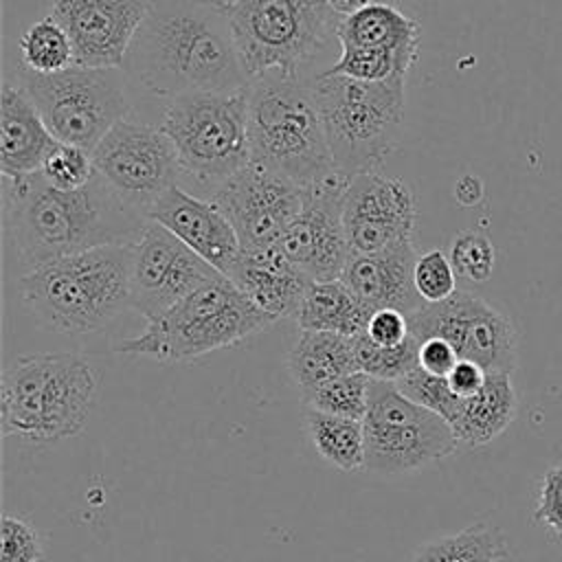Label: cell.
I'll use <instances>...</instances> for the list:
<instances>
[{"label": "cell", "mask_w": 562, "mask_h": 562, "mask_svg": "<svg viewBox=\"0 0 562 562\" xmlns=\"http://www.w3.org/2000/svg\"><path fill=\"white\" fill-rule=\"evenodd\" d=\"M417 257L413 239L378 252H351L340 281L373 312L400 310L411 314L424 305L413 281Z\"/></svg>", "instance_id": "cell-20"}, {"label": "cell", "mask_w": 562, "mask_h": 562, "mask_svg": "<svg viewBox=\"0 0 562 562\" xmlns=\"http://www.w3.org/2000/svg\"><path fill=\"white\" fill-rule=\"evenodd\" d=\"M336 40L351 46L395 50L411 61H417L419 22L393 4L371 2L369 7L338 20Z\"/></svg>", "instance_id": "cell-24"}, {"label": "cell", "mask_w": 562, "mask_h": 562, "mask_svg": "<svg viewBox=\"0 0 562 562\" xmlns=\"http://www.w3.org/2000/svg\"><path fill=\"white\" fill-rule=\"evenodd\" d=\"M413 64L415 61L395 50L340 44V59L325 70V75H342L358 81H384L400 75L406 77Z\"/></svg>", "instance_id": "cell-32"}, {"label": "cell", "mask_w": 562, "mask_h": 562, "mask_svg": "<svg viewBox=\"0 0 562 562\" xmlns=\"http://www.w3.org/2000/svg\"><path fill=\"white\" fill-rule=\"evenodd\" d=\"M20 53H22V66L42 75L61 72L75 66L72 44L66 31L61 29V24L53 15H46L33 22L22 33Z\"/></svg>", "instance_id": "cell-29"}, {"label": "cell", "mask_w": 562, "mask_h": 562, "mask_svg": "<svg viewBox=\"0 0 562 562\" xmlns=\"http://www.w3.org/2000/svg\"><path fill=\"white\" fill-rule=\"evenodd\" d=\"M364 424V470L406 474L446 459L459 446L450 424L408 400L395 382L371 380Z\"/></svg>", "instance_id": "cell-11"}, {"label": "cell", "mask_w": 562, "mask_h": 562, "mask_svg": "<svg viewBox=\"0 0 562 562\" xmlns=\"http://www.w3.org/2000/svg\"><path fill=\"white\" fill-rule=\"evenodd\" d=\"M250 83L231 92H193L169 99L160 130L173 143L182 173L215 189L250 162Z\"/></svg>", "instance_id": "cell-9"}, {"label": "cell", "mask_w": 562, "mask_h": 562, "mask_svg": "<svg viewBox=\"0 0 562 562\" xmlns=\"http://www.w3.org/2000/svg\"><path fill=\"white\" fill-rule=\"evenodd\" d=\"M347 184L349 178L336 171L305 187L303 206L279 241L285 257L310 281L340 279L351 257L342 224V195Z\"/></svg>", "instance_id": "cell-16"}, {"label": "cell", "mask_w": 562, "mask_h": 562, "mask_svg": "<svg viewBox=\"0 0 562 562\" xmlns=\"http://www.w3.org/2000/svg\"><path fill=\"white\" fill-rule=\"evenodd\" d=\"M373 310L340 279L312 281L296 310V325L307 331H331L356 338L367 331Z\"/></svg>", "instance_id": "cell-25"}, {"label": "cell", "mask_w": 562, "mask_h": 562, "mask_svg": "<svg viewBox=\"0 0 562 562\" xmlns=\"http://www.w3.org/2000/svg\"><path fill=\"white\" fill-rule=\"evenodd\" d=\"M450 263L454 272L468 281H487L494 270V246L487 235L479 231H461L454 235L450 250Z\"/></svg>", "instance_id": "cell-35"}, {"label": "cell", "mask_w": 562, "mask_h": 562, "mask_svg": "<svg viewBox=\"0 0 562 562\" xmlns=\"http://www.w3.org/2000/svg\"><path fill=\"white\" fill-rule=\"evenodd\" d=\"M209 2H213V4H220V7L228 9V7H231V4H235L237 0H209Z\"/></svg>", "instance_id": "cell-44"}, {"label": "cell", "mask_w": 562, "mask_h": 562, "mask_svg": "<svg viewBox=\"0 0 562 562\" xmlns=\"http://www.w3.org/2000/svg\"><path fill=\"white\" fill-rule=\"evenodd\" d=\"M310 86L336 171L347 178L378 171L400 143L406 77L358 81L321 72Z\"/></svg>", "instance_id": "cell-6"}, {"label": "cell", "mask_w": 562, "mask_h": 562, "mask_svg": "<svg viewBox=\"0 0 562 562\" xmlns=\"http://www.w3.org/2000/svg\"><path fill=\"white\" fill-rule=\"evenodd\" d=\"M97 375L77 353H29L2 373L0 426L4 437L50 443L77 435L92 411Z\"/></svg>", "instance_id": "cell-4"}, {"label": "cell", "mask_w": 562, "mask_h": 562, "mask_svg": "<svg viewBox=\"0 0 562 562\" xmlns=\"http://www.w3.org/2000/svg\"><path fill=\"white\" fill-rule=\"evenodd\" d=\"M40 171L57 189H81L97 173L92 154L66 143H57L48 151Z\"/></svg>", "instance_id": "cell-34"}, {"label": "cell", "mask_w": 562, "mask_h": 562, "mask_svg": "<svg viewBox=\"0 0 562 562\" xmlns=\"http://www.w3.org/2000/svg\"><path fill=\"white\" fill-rule=\"evenodd\" d=\"M507 555L505 533L498 527L476 522L424 542L411 562H501Z\"/></svg>", "instance_id": "cell-28"}, {"label": "cell", "mask_w": 562, "mask_h": 562, "mask_svg": "<svg viewBox=\"0 0 562 562\" xmlns=\"http://www.w3.org/2000/svg\"><path fill=\"white\" fill-rule=\"evenodd\" d=\"M533 518L558 540H562V463L544 470L538 483Z\"/></svg>", "instance_id": "cell-38"}, {"label": "cell", "mask_w": 562, "mask_h": 562, "mask_svg": "<svg viewBox=\"0 0 562 562\" xmlns=\"http://www.w3.org/2000/svg\"><path fill=\"white\" fill-rule=\"evenodd\" d=\"M228 279L274 321L294 318L310 279L285 257L281 246L241 248Z\"/></svg>", "instance_id": "cell-21"}, {"label": "cell", "mask_w": 562, "mask_h": 562, "mask_svg": "<svg viewBox=\"0 0 562 562\" xmlns=\"http://www.w3.org/2000/svg\"><path fill=\"white\" fill-rule=\"evenodd\" d=\"M487 371L470 360H459L448 373V384L459 397H472L485 384Z\"/></svg>", "instance_id": "cell-41"}, {"label": "cell", "mask_w": 562, "mask_h": 562, "mask_svg": "<svg viewBox=\"0 0 562 562\" xmlns=\"http://www.w3.org/2000/svg\"><path fill=\"white\" fill-rule=\"evenodd\" d=\"M4 180V228L24 274L66 255L134 244L149 222L99 173L81 189H57L42 171Z\"/></svg>", "instance_id": "cell-2"}, {"label": "cell", "mask_w": 562, "mask_h": 562, "mask_svg": "<svg viewBox=\"0 0 562 562\" xmlns=\"http://www.w3.org/2000/svg\"><path fill=\"white\" fill-rule=\"evenodd\" d=\"M248 145L252 162L301 187L336 173L312 86L299 77L266 75L250 81Z\"/></svg>", "instance_id": "cell-5"}, {"label": "cell", "mask_w": 562, "mask_h": 562, "mask_svg": "<svg viewBox=\"0 0 562 562\" xmlns=\"http://www.w3.org/2000/svg\"><path fill=\"white\" fill-rule=\"evenodd\" d=\"M151 0H53V18L66 31L75 66L123 68Z\"/></svg>", "instance_id": "cell-18"}, {"label": "cell", "mask_w": 562, "mask_h": 562, "mask_svg": "<svg viewBox=\"0 0 562 562\" xmlns=\"http://www.w3.org/2000/svg\"><path fill=\"white\" fill-rule=\"evenodd\" d=\"M57 138L20 86L4 83L0 94V169L4 178H22L42 169Z\"/></svg>", "instance_id": "cell-22"}, {"label": "cell", "mask_w": 562, "mask_h": 562, "mask_svg": "<svg viewBox=\"0 0 562 562\" xmlns=\"http://www.w3.org/2000/svg\"><path fill=\"white\" fill-rule=\"evenodd\" d=\"M123 72L145 92L165 99L231 92L250 83L237 57L228 11L209 0H151Z\"/></svg>", "instance_id": "cell-1"}, {"label": "cell", "mask_w": 562, "mask_h": 562, "mask_svg": "<svg viewBox=\"0 0 562 562\" xmlns=\"http://www.w3.org/2000/svg\"><path fill=\"white\" fill-rule=\"evenodd\" d=\"M415 198L402 178L367 171L349 178L342 195V224L351 252H378L411 239Z\"/></svg>", "instance_id": "cell-17"}, {"label": "cell", "mask_w": 562, "mask_h": 562, "mask_svg": "<svg viewBox=\"0 0 562 562\" xmlns=\"http://www.w3.org/2000/svg\"><path fill=\"white\" fill-rule=\"evenodd\" d=\"M220 274L173 233L149 220L132 244L130 307L151 321Z\"/></svg>", "instance_id": "cell-14"}, {"label": "cell", "mask_w": 562, "mask_h": 562, "mask_svg": "<svg viewBox=\"0 0 562 562\" xmlns=\"http://www.w3.org/2000/svg\"><path fill=\"white\" fill-rule=\"evenodd\" d=\"M18 86L33 101L57 143L90 154L130 110L123 68L70 66L42 75L20 66Z\"/></svg>", "instance_id": "cell-10"}, {"label": "cell", "mask_w": 562, "mask_h": 562, "mask_svg": "<svg viewBox=\"0 0 562 562\" xmlns=\"http://www.w3.org/2000/svg\"><path fill=\"white\" fill-rule=\"evenodd\" d=\"M272 323L270 314L259 310L228 277L220 274L165 314L147 321L138 336L121 340L116 349L158 362H182L233 347Z\"/></svg>", "instance_id": "cell-7"}, {"label": "cell", "mask_w": 562, "mask_h": 562, "mask_svg": "<svg viewBox=\"0 0 562 562\" xmlns=\"http://www.w3.org/2000/svg\"><path fill=\"white\" fill-rule=\"evenodd\" d=\"M397 389L408 397L413 400L415 404L437 413L439 417H443L448 424L454 422L459 408H461V402L463 397H459L450 384H448V378L443 375H435V373H428L424 371L422 367L413 369L408 375H404L402 380L395 382Z\"/></svg>", "instance_id": "cell-33"}, {"label": "cell", "mask_w": 562, "mask_h": 562, "mask_svg": "<svg viewBox=\"0 0 562 562\" xmlns=\"http://www.w3.org/2000/svg\"><path fill=\"white\" fill-rule=\"evenodd\" d=\"M369 389H371V378L362 371H356V373L336 378L318 389L301 393V397L305 406L312 411L362 422L369 408Z\"/></svg>", "instance_id": "cell-31"}, {"label": "cell", "mask_w": 562, "mask_h": 562, "mask_svg": "<svg viewBox=\"0 0 562 562\" xmlns=\"http://www.w3.org/2000/svg\"><path fill=\"white\" fill-rule=\"evenodd\" d=\"M132 244L99 246L53 259L20 277L31 312L61 334L103 329L130 307Z\"/></svg>", "instance_id": "cell-3"}, {"label": "cell", "mask_w": 562, "mask_h": 562, "mask_svg": "<svg viewBox=\"0 0 562 562\" xmlns=\"http://www.w3.org/2000/svg\"><path fill=\"white\" fill-rule=\"evenodd\" d=\"M44 555L37 529L22 516L4 514L0 522V562H37Z\"/></svg>", "instance_id": "cell-37"}, {"label": "cell", "mask_w": 562, "mask_h": 562, "mask_svg": "<svg viewBox=\"0 0 562 562\" xmlns=\"http://www.w3.org/2000/svg\"><path fill=\"white\" fill-rule=\"evenodd\" d=\"M226 11L250 81L266 75L299 77V66L336 35L340 20L325 0H237Z\"/></svg>", "instance_id": "cell-8"}, {"label": "cell", "mask_w": 562, "mask_h": 562, "mask_svg": "<svg viewBox=\"0 0 562 562\" xmlns=\"http://www.w3.org/2000/svg\"><path fill=\"white\" fill-rule=\"evenodd\" d=\"M364 334L378 345L393 347V345L404 342L411 336V329H408V321H406L404 312H400V310H378V312H373Z\"/></svg>", "instance_id": "cell-39"}, {"label": "cell", "mask_w": 562, "mask_h": 562, "mask_svg": "<svg viewBox=\"0 0 562 562\" xmlns=\"http://www.w3.org/2000/svg\"><path fill=\"white\" fill-rule=\"evenodd\" d=\"M325 4L338 15V18H347L364 7L371 4V0H325Z\"/></svg>", "instance_id": "cell-43"}, {"label": "cell", "mask_w": 562, "mask_h": 562, "mask_svg": "<svg viewBox=\"0 0 562 562\" xmlns=\"http://www.w3.org/2000/svg\"><path fill=\"white\" fill-rule=\"evenodd\" d=\"M209 200L228 217L241 248H268L281 241L299 215L305 187L250 160L213 189Z\"/></svg>", "instance_id": "cell-15"}, {"label": "cell", "mask_w": 562, "mask_h": 562, "mask_svg": "<svg viewBox=\"0 0 562 562\" xmlns=\"http://www.w3.org/2000/svg\"><path fill=\"white\" fill-rule=\"evenodd\" d=\"M147 220L165 226L224 277L241 252L239 237L217 204L200 200L178 184L151 202Z\"/></svg>", "instance_id": "cell-19"}, {"label": "cell", "mask_w": 562, "mask_h": 562, "mask_svg": "<svg viewBox=\"0 0 562 562\" xmlns=\"http://www.w3.org/2000/svg\"><path fill=\"white\" fill-rule=\"evenodd\" d=\"M305 432L316 454L329 465L353 472L364 470V424L321 411H305Z\"/></svg>", "instance_id": "cell-27"}, {"label": "cell", "mask_w": 562, "mask_h": 562, "mask_svg": "<svg viewBox=\"0 0 562 562\" xmlns=\"http://www.w3.org/2000/svg\"><path fill=\"white\" fill-rule=\"evenodd\" d=\"M413 281L424 303H441L457 292V272L441 248H432L417 257Z\"/></svg>", "instance_id": "cell-36"}, {"label": "cell", "mask_w": 562, "mask_h": 562, "mask_svg": "<svg viewBox=\"0 0 562 562\" xmlns=\"http://www.w3.org/2000/svg\"><path fill=\"white\" fill-rule=\"evenodd\" d=\"M290 373L301 393L358 371L353 338L331 331L301 329L288 356Z\"/></svg>", "instance_id": "cell-26"}, {"label": "cell", "mask_w": 562, "mask_h": 562, "mask_svg": "<svg viewBox=\"0 0 562 562\" xmlns=\"http://www.w3.org/2000/svg\"><path fill=\"white\" fill-rule=\"evenodd\" d=\"M411 336L446 340L459 356L490 371L514 373L518 336L514 323L494 305L470 292H454L441 303H424L406 314Z\"/></svg>", "instance_id": "cell-12"}, {"label": "cell", "mask_w": 562, "mask_h": 562, "mask_svg": "<svg viewBox=\"0 0 562 562\" xmlns=\"http://www.w3.org/2000/svg\"><path fill=\"white\" fill-rule=\"evenodd\" d=\"M457 362H459V356L446 340L426 338L419 342V367L424 371L448 378V373L454 369Z\"/></svg>", "instance_id": "cell-40"}, {"label": "cell", "mask_w": 562, "mask_h": 562, "mask_svg": "<svg viewBox=\"0 0 562 562\" xmlns=\"http://www.w3.org/2000/svg\"><path fill=\"white\" fill-rule=\"evenodd\" d=\"M454 198L461 206H474L483 198V180L474 173H465L454 182Z\"/></svg>", "instance_id": "cell-42"}, {"label": "cell", "mask_w": 562, "mask_h": 562, "mask_svg": "<svg viewBox=\"0 0 562 562\" xmlns=\"http://www.w3.org/2000/svg\"><path fill=\"white\" fill-rule=\"evenodd\" d=\"M518 395L512 373L490 371L485 384L472 397H463L461 408L450 424L459 443L479 448L496 439L516 417Z\"/></svg>", "instance_id": "cell-23"}, {"label": "cell", "mask_w": 562, "mask_h": 562, "mask_svg": "<svg viewBox=\"0 0 562 562\" xmlns=\"http://www.w3.org/2000/svg\"><path fill=\"white\" fill-rule=\"evenodd\" d=\"M94 171L132 206L147 209L182 173L169 136L154 125L123 119L92 151Z\"/></svg>", "instance_id": "cell-13"}, {"label": "cell", "mask_w": 562, "mask_h": 562, "mask_svg": "<svg viewBox=\"0 0 562 562\" xmlns=\"http://www.w3.org/2000/svg\"><path fill=\"white\" fill-rule=\"evenodd\" d=\"M358 371L367 373L371 380L397 382L419 367V342L408 336L404 342L384 347L373 342L367 334L353 338Z\"/></svg>", "instance_id": "cell-30"}]
</instances>
